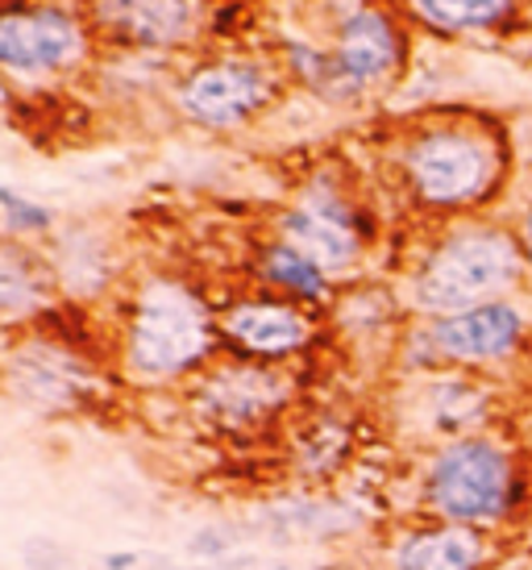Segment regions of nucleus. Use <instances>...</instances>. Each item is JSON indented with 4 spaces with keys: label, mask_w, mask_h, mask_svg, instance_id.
Segmentation results:
<instances>
[{
    "label": "nucleus",
    "mask_w": 532,
    "mask_h": 570,
    "mask_svg": "<svg viewBox=\"0 0 532 570\" xmlns=\"http://www.w3.org/2000/svg\"><path fill=\"white\" fill-rule=\"evenodd\" d=\"M220 358L217 304L184 275H146L126 292L117 325V371L146 392L188 387Z\"/></svg>",
    "instance_id": "f257e3e1"
},
{
    "label": "nucleus",
    "mask_w": 532,
    "mask_h": 570,
    "mask_svg": "<svg viewBox=\"0 0 532 570\" xmlns=\"http://www.w3.org/2000/svg\"><path fill=\"white\" fill-rule=\"evenodd\" d=\"M529 495L524 459L491 433L437 442L421 466V512L428 521L495 533L529 508Z\"/></svg>",
    "instance_id": "f03ea898"
},
{
    "label": "nucleus",
    "mask_w": 532,
    "mask_h": 570,
    "mask_svg": "<svg viewBox=\"0 0 532 570\" xmlns=\"http://www.w3.org/2000/svg\"><path fill=\"white\" fill-rule=\"evenodd\" d=\"M524 267L529 258L516 234L500 225H466L424 254L412 275V304L433 321L495 304L524 279Z\"/></svg>",
    "instance_id": "7ed1b4c3"
},
{
    "label": "nucleus",
    "mask_w": 532,
    "mask_h": 570,
    "mask_svg": "<svg viewBox=\"0 0 532 570\" xmlns=\"http://www.w3.org/2000/svg\"><path fill=\"white\" fill-rule=\"evenodd\" d=\"M299 380L287 366L220 354L184 387L188 416L220 442H250L275 429L296 404Z\"/></svg>",
    "instance_id": "20e7f679"
},
{
    "label": "nucleus",
    "mask_w": 532,
    "mask_h": 570,
    "mask_svg": "<svg viewBox=\"0 0 532 570\" xmlns=\"http://www.w3.org/2000/svg\"><path fill=\"white\" fill-rule=\"evenodd\" d=\"M503 171L500 146L466 126H433L412 134L400 150L407 196L433 213H457L486 200Z\"/></svg>",
    "instance_id": "39448f33"
},
{
    "label": "nucleus",
    "mask_w": 532,
    "mask_h": 570,
    "mask_svg": "<svg viewBox=\"0 0 532 570\" xmlns=\"http://www.w3.org/2000/svg\"><path fill=\"white\" fill-rule=\"evenodd\" d=\"M112 380L105 363L50 337L47 330H26L4 350V396L42 416H83L109 404Z\"/></svg>",
    "instance_id": "423d86ee"
},
{
    "label": "nucleus",
    "mask_w": 532,
    "mask_h": 570,
    "mask_svg": "<svg viewBox=\"0 0 532 570\" xmlns=\"http://www.w3.org/2000/svg\"><path fill=\"white\" fill-rule=\"evenodd\" d=\"M92 26L67 0H4L0 4V76L47 83L76 76L92 59Z\"/></svg>",
    "instance_id": "0eeeda50"
},
{
    "label": "nucleus",
    "mask_w": 532,
    "mask_h": 570,
    "mask_svg": "<svg viewBox=\"0 0 532 570\" xmlns=\"http://www.w3.org/2000/svg\"><path fill=\"white\" fill-rule=\"evenodd\" d=\"M283 96V67L258 55H217L196 63L175 80L171 105L191 126L208 134H234L258 121Z\"/></svg>",
    "instance_id": "6e6552de"
},
{
    "label": "nucleus",
    "mask_w": 532,
    "mask_h": 570,
    "mask_svg": "<svg viewBox=\"0 0 532 570\" xmlns=\"http://www.w3.org/2000/svg\"><path fill=\"white\" fill-rule=\"evenodd\" d=\"M275 238L304 250L325 275L337 279V275L358 267L371 229H366L362 208L345 196L337 179L313 175L296 191V200L275 217Z\"/></svg>",
    "instance_id": "1a4fd4ad"
},
{
    "label": "nucleus",
    "mask_w": 532,
    "mask_h": 570,
    "mask_svg": "<svg viewBox=\"0 0 532 570\" xmlns=\"http://www.w3.org/2000/svg\"><path fill=\"white\" fill-rule=\"evenodd\" d=\"M220 354L246 363L287 366L308 354L316 342V317L296 301H283L275 292H246L229 296L217 308Z\"/></svg>",
    "instance_id": "9d476101"
},
{
    "label": "nucleus",
    "mask_w": 532,
    "mask_h": 570,
    "mask_svg": "<svg viewBox=\"0 0 532 570\" xmlns=\"http://www.w3.org/2000/svg\"><path fill=\"white\" fill-rule=\"evenodd\" d=\"M83 13L100 42L126 55L184 50L200 33L196 0H83Z\"/></svg>",
    "instance_id": "9b49d317"
},
{
    "label": "nucleus",
    "mask_w": 532,
    "mask_h": 570,
    "mask_svg": "<svg viewBox=\"0 0 532 570\" xmlns=\"http://www.w3.org/2000/svg\"><path fill=\"white\" fill-rule=\"evenodd\" d=\"M404 63V33L383 9H358L333 26L329 83L325 96H362L366 88L387 83Z\"/></svg>",
    "instance_id": "f8f14e48"
},
{
    "label": "nucleus",
    "mask_w": 532,
    "mask_h": 570,
    "mask_svg": "<svg viewBox=\"0 0 532 570\" xmlns=\"http://www.w3.org/2000/svg\"><path fill=\"white\" fill-rule=\"evenodd\" d=\"M428 342L437 350V363L495 366L512 358L524 342V313L512 301L479 304L454 317L428 321Z\"/></svg>",
    "instance_id": "ddd939ff"
},
{
    "label": "nucleus",
    "mask_w": 532,
    "mask_h": 570,
    "mask_svg": "<svg viewBox=\"0 0 532 570\" xmlns=\"http://www.w3.org/2000/svg\"><path fill=\"white\" fill-rule=\"evenodd\" d=\"M63 301L59 279L50 267V254L30 246L26 238H0V325L30 330L47 308Z\"/></svg>",
    "instance_id": "4468645a"
},
{
    "label": "nucleus",
    "mask_w": 532,
    "mask_h": 570,
    "mask_svg": "<svg viewBox=\"0 0 532 570\" xmlns=\"http://www.w3.org/2000/svg\"><path fill=\"white\" fill-rule=\"evenodd\" d=\"M392 570H486L495 562V538L470 524L421 521L392 541Z\"/></svg>",
    "instance_id": "2eb2a0df"
},
{
    "label": "nucleus",
    "mask_w": 532,
    "mask_h": 570,
    "mask_svg": "<svg viewBox=\"0 0 532 570\" xmlns=\"http://www.w3.org/2000/svg\"><path fill=\"white\" fill-rule=\"evenodd\" d=\"M50 267L59 279V296L76 304L100 301L117 284V246L100 225H67L50 234Z\"/></svg>",
    "instance_id": "dca6fc26"
},
{
    "label": "nucleus",
    "mask_w": 532,
    "mask_h": 570,
    "mask_svg": "<svg viewBox=\"0 0 532 570\" xmlns=\"http://www.w3.org/2000/svg\"><path fill=\"white\" fill-rule=\"evenodd\" d=\"M254 279L263 284V292H275V296L296 301L304 308L333 301V275H325L308 254L287 246L283 238H270L258 246V254H254Z\"/></svg>",
    "instance_id": "f3484780"
},
{
    "label": "nucleus",
    "mask_w": 532,
    "mask_h": 570,
    "mask_svg": "<svg viewBox=\"0 0 532 570\" xmlns=\"http://www.w3.org/2000/svg\"><path fill=\"white\" fill-rule=\"evenodd\" d=\"M421 416H424V429L437 433L441 442L474 438L491 421V392H486L483 383L462 380V375L433 380L421 392Z\"/></svg>",
    "instance_id": "a211bd4d"
},
{
    "label": "nucleus",
    "mask_w": 532,
    "mask_h": 570,
    "mask_svg": "<svg viewBox=\"0 0 532 570\" xmlns=\"http://www.w3.org/2000/svg\"><path fill=\"white\" fill-rule=\"evenodd\" d=\"M354 425L337 412H316L292 429V471L304 483L337 479L354 459Z\"/></svg>",
    "instance_id": "6ab92c4d"
},
{
    "label": "nucleus",
    "mask_w": 532,
    "mask_h": 570,
    "mask_svg": "<svg viewBox=\"0 0 532 570\" xmlns=\"http://www.w3.org/2000/svg\"><path fill=\"white\" fill-rule=\"evenodd\" d=\"M516 0H412V9L437 30H483L495 26Z\"/></svg>",
    "instance_id": "aec40b11"
},
{
    "label": "nucleus",
    "mask_w": 532,
    "mask_h": 570,
    "mask_svg": "<svg viewBox=\"0 0 532 570\" xmlns=\"http://www.w3.org/2000/svg\"><path fill=\"white\" fill-rule=\"evenodd\" d=\"M0 222H4L9 238H50L59 229L55 208L38 205V200H30V196H21L13 188H0Z\"/></svg>",
    "instance_id": "412c9836"
},
{
    "label": "nucleus",
    "mask_w": 532,
    "mask_h": 570,
    "mask_svg": "<svg viewBox=\"0 0 532 570\" xmlns=\"http://www.w3.org/2000/svg\"><path fill=\"white\" fill-rule=\"evenodd\" d=\"M234 550H237V529H229V524H204V529H196L188 541V554L204 558V562L229 558Z\"/></svg>",
    "instance_id": "4be33fe9"
},
{
    "label": "nucleus",
    "mask_w": 532,
    "mask_h": 570,
    "mask_svg": "<svg viewBox=\"0 0 532 570\" xmlns=\"http://www.w3.org/2000/svg\"><path fill=\"white\" fill-rule=\"evenodd\" d=\"M21 562H26V570H76L71 554H67L59 541H50V538L26 541V546H21Z\"/></svg>",
    "instance_id": "5701e85b"
},
{
    "label": "nucleus",
    "mask_w": 532,
    "mask_h": 570,
    "mask_svg": "<svg viewBox=\"0 0 532 570\" xmlns=\"http://www.w3.org/2000/svg\"><path fill=\"white\" fill-rule=\"evenodd\" d=\"M138 550H112V554H105V570H138Z\"/></svg>",
    "instance_id": "b1692460"
},
{
    "label": "nucleus",
    "mask_w": 532,
    "mask_h": 570,
    "mask_svg": "<svg viewBox=\"0 0 532 570\" xmlns=\"http://www.w3.org/2000/svg\"><path fill=\"white\" fill-rule=\"evenodd\" d=\"M325 9H329L337 21H345V17H354L358 9H366V0H325Z\"/></svg>",
    "instance_id": "393cba45"
},
{
    "label": "nucleus",
    "mask_w": 532,
    "mask_h": 570,
    "mask_svg": "<svg viewBox=\"0 0 532 570\" xmlns=\"http://www.w3.org/2000/svg\"><path fill=\"white\" fill-rule=\"evenodd\" d=\"M520 246H524V258H529L532 267V208L524 213V225H520Z\"/></svg>",
    "instance_id": "a878e982"
},
{
    "label": "nucleus",
    "mask_w": 532,
    "mask_h": 570,
    "mask_svg": "<svg viewBox=\"0 0 532 570\" xmlns=\"http://www.w3.org/2000/svg\"><path fill=\"white\" fill-rule=\"evenodd\" d=\"M0 392H4V354H0Z\"/></svg>",
    "instance_id": "bb28decb"
},
{
    "label": "nucleus",
    "mask_w": 532,
    "mask_h": 570,
    "mask_svg": "<svg viewBox=\"0 0 532 570\" xmlns=\"http://www.w3.org/2000/svg\"><path fill=\"white\" fill-rule=\"evenodd\" d=\"M263 570H296V567H283V562H279V567H263Z\"/></svg>",
    "instance_id": "cd10ccee"
}]
</instances>
